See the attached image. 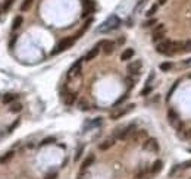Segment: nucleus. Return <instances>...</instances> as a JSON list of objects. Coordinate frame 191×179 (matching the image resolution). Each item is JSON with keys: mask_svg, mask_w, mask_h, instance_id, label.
Listing matches in <instances>:
<instances>
[{"mask_svg": "<svg viewBox=\"0 0 191 179\" xmlns=\"http://www.w3.org/2000/svg\"><path fill=\"white\" fill-rule=\"evenodd\" d=\"M125 81H126V85H128V88H132V87H134V79H132V78H126Z\"/></svg>", "mask_w": 191, "mask_h": 179, "instance_id": "40", "label": "nucleus"}, {"mask_svg": "<svg viewBox=\"0 0 191 179\" xmlns=\"http://www.w3.org/2000/svg\"><path fill=\"white\" fill-rule=\"evenodd\" d=\"M16 98H18L16 94H12V92L4 94V95H3V104H10V103H13Z\"/></svg>", "mask_w": 191, "mask_h": 179, "instance_id": "17", "label": "nucleus"}, {"mask_svg": "<svg viewBox=\"0 0 191 179\" xmlns=\"http://www.w3.org/2000/svg\"><path fill=\"white\" fill-rule=\"evenodd\" d=\"M157 24V19H155V18H150V19H147V21H144L143 22V27L144 28H152L153 25H156Z\"/></svg>", "mask_w": 191, "mask_h": 179, "instance_id": "26", "label": "nucleus"}, {"mask_svg": "<svg viewBox=\"0 0 191 179\" xmlns=\"http://www.w3.org/2000/svg\"><path fill=\"white\" fill-rule=\"evenodd\" d=\"M156 52L159 54L165 56H172V54L181 53L182 52V43H175L171 40H162L156 46Z\"/></svg>", "mask_w": 191, "mask_h": 179, "instance_id": "1", "label": "nucleus"}, {"mask_svg": "<svg viewBox=\"0 0 191 179\" xmlns=\"http://www.w3.org/2000/svg\"><path fill=\"white\" fill-rule=\"evenodd\" d=\"M182 52H184V53H190L191 52V40L182 43Z\"/></svg>", "mask_w": 191, "mask_h": 179, "instance_id": "30", "label": "nucleus"}, {"mask_svg": "<svg viewBox=\"0 0 191 179\" xmlns=\"http://www.w3.org/2000/svg\"><path fill=\"white\" fill-rule=\"evenodd\" d=\"M80 109L81 110H87L88 109V103H85V100H81L80 101Z\"/></svg>", "mask_w": 191, "mask_h": 179, "instance_id": "39", "label": "nucleus"}, {"mask_svg": "<svg viewBox=\"0 0 191 179\" xmlns=\"http://www.w3.org/2000/svg\"><path fill=\"white\" fill-rule=\"evenodd\" d=\"M168 121H169V124L174 126L175 129L178 131V132H181L182 131V128H184V124L181 122V119H179V116H178V113L175 112V110H169L168 112Z\"/></svg>", "mask_w": 191, "mask_h": 179, "instance_id": "6", "label": "nucleus"}, {"mask_svg": "<svg viewBox=\"0 0 191 179\" xmlns=\"http://www.w3.org/2000/svg\"><path fill=\"white\" fill-rule=\"evenodd\" d=\"M0 12H3V6H0Z\"/></svg>", "mask_w": 191, "mask_h": 179, "instance_id": "45", "label": "nucleus"}, {"mask_svg": "<svg viewBox=\"0 0 191 179\" xmlns=\"http://www.w3.org/2000/svg\"><path fill=\"white\" fill-rule=\"evenodd\" d=\"M135 131H137L135 124H129L128 126H123V128H116L115 132H113V137H115L116 140L123 141V140H128L131 135H134Z\"/></svg>", "mask_w": 191, "mask_h": 179, "instance_id": "2", "label": "nucleus"}, {"mask_svg": "<svg viewBox=\"0 0 191 179\" xmlns=\"http://www.w3.org/2000/svg\"><path fill=\"white\" fill-rule=\"evenodd\" d=\"M22 22H24V18H22L21 15H18L16 18L13 19V22H12V30H13V31H16L18 28L22 25Z\"/></svg>", "mask_w": 191, "mask_h": 179, "instance_id": "20", "label": "nucleus"}, {"mask_svg": "<svg viewBox=\"0 0 191 179\" xmlns=\"http://www.w3.org/2000/svg\"><path fill=\"white\" fill-rule=\"evenodd\" d=\"M13 1H15V0H6V1H4V4H3V12L9 10V9H10V6L13 4Z\"/></svg>", "mask_w": 191, "mask_h": 179, "instance_id": "35", "label": "nucleus"}, {"mask_svg": "<svg viewBox=\"0 0 191 179\" xmlns=\"http://www.w3.org/2000/svg\"><path fill=\"white\" fill-rule=\"evenodd\" d=\"M188 151H190V153H191V148H188Z\"/></svg>", "mask_w": 191, "mask_h": 179, "instance_id": "46", "label": "nucleus"}, {"mask_svg": "<svg viewBox=\"0 0 191 179\" xmlns=\"http://www.w3.org/2000/svg\"><path fill=\"white\" fill-rule=\"evenodd\" d=\"M162 169H163V163H162L160 160H157V161L153 163V166H152V169H150V170H152V173H159Z\"/></svg>", "mask_w": 191, "mask_h": 179, "instance_id": "21", "label": "nucleus"}, {"mask_svg": "<svg viewBox=\"0 0 191 179\" xmlns=\"http://www.w3.org/2000/svg\"><path fill=\"white\" fill-rule=\"evenodd\" d=\"M128 97H129L128 94H123V95H122L121 98H118V100L115 101V104H113V109H115V107H118V106H121L122 103H125V101L128 100Z\"/></svg>", "mask_w": 191, "mask_h": 179, "instance_id": "27", "label": "nucleus"}, {"mask_svg": "<svg viewBox=\"0 0 191 179\" xmlns=\"http://www.w3.org/2000/svg\"><path fill=\"white\" fill-rule=\"evenodd\" d=\"M178 84H179V81H176V82H175L174 85H172V87L169 88V91H168V97H166V100H169V98H171V95H172V92H174L175 90H176V87H178Z\"/></svg>", "mask_w": 191, "mask_h": 179, "instance_id": "34", "label": "nucleus"}, {"mask_svg": "<svg viewBox=\"0 0 191 179\" xmlns=\"http://www.w3.org/2000/svg\"><path fill=\"white\" fill-rule=\"evenodd\" d=\"M33 1H34V0H24L22 4H21V10H22V12H27V10L33 6Z\"/></svg>", "mask_w": 191, "mask_h": 179, "instance_id": "24", "label": "nucleus"}, {"mask_svg": "<svg viewBox=\"0 0 191 179\" xmlns=\"http://www.w3.org/2000/svg\"><path fill=\"white\" fill-rule=\"evenodd\" d=\"M118 43H119V44H123V43H125V37H121V38H119V41H118Z\"/></svg>", "mask_w": 191, "mask_h": 179, "instance_id": "43", "label": "nucleus"}, {"mask_svg": "<svg viewBox=\"0 0 191 179\" xmlns=\"http://www.w3.org/2000/svg\"><path fill=\"white\" fill-rule=\"evenodd\" d=\"M91 22H93V18H90V19H88L87 22L84 24V27H82V28H81V30H80V31L77 33V36H74V37H75V38H80V37L82 36V34H84V33H85V31L88 30V27H90V24H91Z\"/></svg>", "mask_w": 191, "mask_h": 179, "instance_id": "19", "label": "nucleus"}, {"mask_svg": "<svg viewBox=\"0 0 191 179\" xmlns=\"http://www.w3.org/2000/svg\"><path fill=\"white\" fill-rule=\"evenodd\" d=\"M147 137V134H146V131H135V137H134V141H137V140H141V138H146Z\"/></svg>", "mask_w": 191, "mask_h": 179, "instance_id": "29", "label": "nucleus"}, {"mask_svg": "<svg viewBox=\"0 0 191 179\" xmlns=\"http://www.w3.org/2000/svg\"><path fill=\"white\" fill-rule=\"evenodd\" d=\"M181 169H191V159L187 161H184V163L181 164Z\"/></svg>", "mask_w": 191, "mask_h": 179, "instance_id": "38", "label": "nucleus"}, {"mask_svg": "<svg viewBox=\"0 0 191 179\" xmlns=\"http://www.w3.org/2000/svg\"><path fill=\"white\" fill-rule=\"evenodd\" d=\"M9 110H10L12 113H19V112L22 110V104H21V103H13Z\"/></svg>", "mask_w": 191, "mask_h": 179, "instance_id": "28", "label": "nucleus"}, {"mask_svg": "<svg viewBox=\"0 0 191 179\" xmlns=\"http://www.w3.org/2000/svg\"><path fill=\"white\" fill-rule=\"evenodd\" d=\"M52 143H56V138L54 137H47V138H44L40 143V145H49V144H52Z\"/></svg>", "mask_w": 191, "mask_h": 179, "instance_id": "31", "label": "nucleus"}, {"mask_svg": "<svg viewBox=\"0 0 191 179\" xmlns=\"http://www.w3.org/2000/svg\"><path fill=\"white\" fill-rule=\"evenodd\" d=\"M115 140H116V138H107V140H104L103 143L99 144V150H102V151L109 150L112 145H115Z\"/></svg>", "mask_w": 191, "mask_h": 179, "instance_id": "13", "label": "nucleus"}, {"mask_svg": "<svg viewBox=\"0 0 191 179\" xmlns=\"http://www.w3.org/2000/svg\"><path fill=\"white\" fill-rule=\"evenodd\" d=\"M56 176H57L56 173H50V175H47V176H46V179H56Z\"/></svg>", "mask_w": 191, "mask_h": 179, "instance_id": "41", "label": "nucleus"}, {"mask_svg": "<svg viewBox=\"0 0 191 179\" xmlns=\"http://www.w3.org/2000/svg\"><path fill=\"white\" fill-rule=\"evenodd\" d=\"M190 78H191V73H190Z\"/></svg>", "mask_w": 191, "mask_h": 179, "instance_id": "47", "label": "nucleus"}, {"mask_svg": "<svg viewBox=\"0 0 191 179\" xmlns=\"http://www.w3.org/2000/svg\"><path fill=\"white\" fill-rule=\"evenodd\" d=\"M135 179H149V178H147V170L141 169L140 172H137V175H135Z\"/></svg>", "mask_w": 191, "mask_h": 179, "instance_id": "32", "label": "nucleus"}, {"mask_svg": "<svg viewBox=\"0 0 191 179\" xmlns=\"http://www.w3.org/2000/svg\"><path fill=\"white\" fill-rule=\"evenodd\" d=\"M150 92H152V85H146L144 88L141 90V95H143V97H146V95L150 94Z\"/></svg>", "mask_w": 191, "mask_h": 179, "instance_id": "36", "label": "nucleus"}, {"mask_svg": "<svg viewBox=\"0 0 191 179\" xmlns=\"http://www.w3.org/2000/svg\"><path fill=\"white\" fill-rule=\"evenodd\" d=\"M13 156H15V153H13V151H7L4 156H1V157H0V163H3V164H4V163L10 161L12 159H13Z\"/></svg>", "mask_w": 191, "mask_h": 179, "instance_id": "22", "label": "nucleus"}, {"mask_svg": "<svg viewBox=\"0 0 191 179\" xmlns=\"http://www.w3.org/2000/svg\"><path fill=\"white\" fill-rule=\"evenodd\" d=\"M157 9H159V4H153V6H150V9L146 12L147 18H153V15L157 12Z\"/></svg>", "mask_w": 191, "mask_h": 179, "instance_id": "25", "label": "nucleus"}, {"mask_svg": "<svg viewBox=\"0 0 191 179\" xmlns=\"http://www.w3.org/2000/svg\"><path fill=\"white\" fill-rule=\"evenodd\" d=\"M172 68H174L172 62H162V63L159 65V69H160L162 72H169Z\"/></svg>", "mask_w": 191, "mask_h": 179, "instance_id": "18", "label": "nucleus"}, {"mask_svg": "<svg viewBox=\"0 0 191 179\" xmlns=\"http://www.w3.org/2000/svg\"><path fill=\"white\" fill-rule=\"evenodd\" d=\"M19 124H21V121H19V119H16V121H15V122H13L12 125L9 126L7 132H13V129H15V128H18V126H19Z\"/></svg>", "mask_w": 191, "mask_h": 179, "instance_id": "37", "label": "nucleus"}, {"mask_svg": "<svg viewBox=\"0 0 191 179\" xmlns=\"http://www.w3.org/2000/svg\"><path fill=\"white\" fill-rule=\"evenodd\" d=\"M134 107H135V104H128V106H125V107H115L113 109V112L110 113V119L112 121H118V119H121L122 116H125V115H128L129 112H132L134 110Z\"/></svg>", "mask_w": 191, "mask_h": 179, "instance_id": "5", "label": "nucleus"}, {"mask_svg": "<svg viewBox=\"0 0 191 179\" xmlns=\"http://www.w3.org/2000/svg\"><path fill=\"white\" fill-rule=\"evenodd\" d=\"M141 68H143V62L138 59V60L131 62V63L128 65L126 71H128L129 75H140V73H141Z\"/></svg>", "mask_w": 191, "mask_h": 179, "instance_id": "8", "label": "nucleus"}, {"mask_svg": "<svg viewBox=\"0 0 191 179\" xmlns=\"http://www.w3.org/2000/svg\"><path fill=\"white\" fill-rule=\"evenodd\" d=\"M179 134V138L184 140V141H190L191 140V128L190 129H185L184 132H178Z\"/></svg>", "mask_w": 191, "mask_h": 179, "instance_id": "23", "label": "nucleus"}, {"mask_svg": "<svg viewBox=\"0 0 191 179\" xmlns=\"http://www.w3.org/2000/svg\"><path fill=\"white\" fill-rule=\"evenodd\" d=\"M166 1H168V0H157V4H159V6H162V4H165Z\"/></svg>", "mask_w": 191, "mask_h": 179, "instance_id": "42", "label": "nucleus"}, {"mask_svg": "<svg viewBox=\"0 0 191 179\" xmlns=\"http://www.w3.org/2000/svg\"><path fill=\"white\" fill-rule=\"evenodd\" d=\"M81 1H82V3H84V4H85V6H87L88 3H90V0H81Z\"/></svg>", "mask_w": 191, "mask_h": 179, "instance_id": "44", "label": "nucleus"}, {"mask_svg": "<svg viewBox=\"0 0 191 179\" xmlns=\"http://www.w3.org/2000/svg\"><path fill=\"white\" fill-rule=\"evenodd\" d=\"M134 49H125L121 54V60L122 62H126V60H129V59H132L134 57Z\"/></svg>", "mask_w": 191, "mask_h": 179, "instance_id": "15", "label": "nucleus"}, {"mask_svg": "<svg viewBox=\"0 0 191 179\" xmlns=\"http://www.w3.org/2000/svg\"><path fill=\"white\" fill-rule=\"evenodd\" d=\"M81 62H82V59L78 60V62H75V63L71 66L69 72H68V78H69V79H74V78H77V76L80 75V72H81Z\"/></svg>", "mask_w": 191, "mask_h": 179, "instance_id": "11", "label": "nucleus"}, {"mask_svg": "<svg viewBox=\"0 0 191 179\" xmlns=\"http://www.w3.org/2000/svg\"><path fill=\"white\" fill-rule=\"evenodd\" d=\"M77 92H68L66 95H65V98H63V103L66 104V106H72L74 103H75V100H77Z\"/></svg>", "mask_w": 191, "mask_h": 179, "instance_id": "14", "label": "nucleus"}, {"mask_svg": "<svg viewBox=\"0 0 191 179\" xmlns=\"http://www.w3.org/2000/svg\"><path fill=\"white\" fill-rule=\"evenodd\" d=\"M82 151H84V145H80V148L77 150V154H75V157H74V160L78 161L81 159V156H82Z\"/></svg>", "mask_w": 191, "mask_h": 179, "instance_id": "33", "label": "nucleus"}, {"mask_svg": "<svg viewBox=\"0 0 191 179\" xmlns=\"http://www.w3.org/2000/svg\"><path fill=\"white\" fill-rule=\"evenodd\" d=\"M163 37H165V25H163V24H159L156 28H155V31H153L152 40H153L155 43H159V41L163 40Z\"/></svg>", "mask_w": 191, "mask_h": 179, "instance_id": "9", "label": "nucleus"}, {"mask_svg": "<svg viewBox=\"0 0 191 179\" xmlns=\"http://www.w3.org/2000/svg\"><path fill=\"white\" fill-rule=\"evenodd\" d=\"M75 37H66V38H63L62 41H59L57 43V46L54 47L52 50V56H56V54L62 53V52H65V50H68V49H71L72 46H74V43H75Z\"/></svg>", "mask_w": 191, "mask_h": 179, "instance_id": "4", "label": "nucleus"}, {"mask_svg": "<svg viewBox=\"0 0 191 179\" xmlns=\"http://www.w3.org/2000/svg\"><path fill=\"white\" fill-rule=\"evenodd\" d=\"M94 160H96V156H94V154H90V156H88L87 159H85V160L82 161V166H81V170L84 172L85 169H88V167H90V166H91V164L94 163Z\"/></svg>", "mask_w": 191, "mask_h": 179, "instance_id": "16", "label": "nucleus"}, {"mask_svg": "<svg viewBox=\"0 0 191 179\" xmlns=\"http://www.w3.org/2000/svg\"><path fill=\"white\" fill-rule=\"evenodd\" d=\"M99 52H100V46L97 44V46H94L90 52H88L87 54H85V57H84V60H87V62H90V60H93L94 57H97V54H99Z\"/></svg>", "mask_w": 191, "mask_h": 179, "instance_id": "12", "label": "nucleus"}, {"mask_svg": "<svg viewBox=\"0 0 191 179\" xmlns=\"http://www.w3.org/2000/svg\"><path fill=\"white\" fill-rule=\"evenodd\" d=\"M99 46L103 49V53L104 54H112L115 52V43L113 41H107V40H103V41H100L99 43Z\"/></svg>", "mask_w": 191, "mask_h": 179, "instance_id": "10", "label": "nucleus"}, {"mask_svg": "<svg viewBox=\"0 0 191 179\" xmlns=\"http://www.w3.org/2000/svg\"><path fill=\"white\" fill-rule=\"evenodd\" d=\"M143 148L147 151H152V153H157L159 151V143H157L156 138H146L144 144H143Z\"/></svg>", "mask_w": 191, "mask_h": 179, "instance_id": "7", "label": "nucleus"}, {"mask_svg": "<svg viewBox=\"0 0 191 179\" xmlns=\"http://www.w3.org/2000/svg\"><path fill=\"white\" fill-rule=\"evenodd\" d=\"M119 25H121V19L118 18L116 15H112V16H109V18L104 21L103 24H102V27H99V33H110V31H113V30H116V28H119Z\"/></svg>", "mask_w": 191, "mask_h": 179, "instance_id": "3", "label": "nucleus"}]
</instances>
